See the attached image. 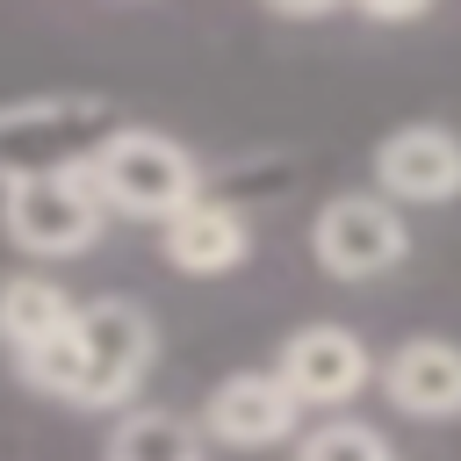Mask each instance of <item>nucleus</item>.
Listing matches in <instances>:
<instances>
[{
	"label": "nucleus",
	"instance_id": "1",
	"mask_svg": "<svg viewBox=\"0 0 461 461\" xmlns=\"http://www.w3.org/2000/svg\"><path fill=\"white\" fill-rule=\"evenodd\" d=\"M86 180H94L108 216H144V223H166V216H180L187 202L209 194L194 151L180 137H166V130H144V122H122L86 158Z\"/></svg>",
	"mask_w": 461,
	"mask_h": 461
},
{
	"label": "nucleus",
	"instance_id": "2",
	"mask_svg": "<svg viewBox=\"0 0 461 461\" xmlns=\"http://www.w3.org/2000/svg\"><path fill=\"white\" fill-rule=\"evenodd\" d=\"M0 230L29 259H79V252L101 245L108 209H101L86 166H72V173H22V180H0Z\"/></svg>",
	"mask_w": 461,
	"mask_h": 461
},
{
	"label": "nucleus",
	"instance_id": "3",
	"mask_svg": "<svg viewBox=\"0 0 461 461\" xmlns=\"http://www.w3.org/2000/svg\"><path fill=\"white\" fill-rule=\"evenodd\" d=\"M115 108L86 94H43V101H7L0 108V180L22 173H72L115 137Z\"/></svg>",
	"mask_w": 461,
	"mask_h": 461
},
{
	"label": "nucleus",
	"instance_id": "4",
	"mask_svg": "<svg viewBox=\"0 0 461 461\" xmlns=\"http://www.w3.org/2000/svg\"><path fill=\"white\" fill-rule=\"evenodd\" d=\"M72 339H79V403L72 411H115L122 418V403L144 389V375L158 360L151 317L130 295H94V303H79Z\"/></svg>",
	"mask_w": 461,
	"mask_h": 461
},
{
	"label": "nucleus",
	"instance_id": "5",
	"mask_svg": "<svg viewBox=\"0 0 461 461\" xmlns=\"http://www.w3.org/2000/svg\"><path fill=\"white\" fill-rule=\"evenodd\" d=\"M310 252H317V267L331 281H375L411 252V223H403V209L389 194L353 187V194H331L310 216Z\"/></svg>",
	"mask_w": 461,
	"mask_h": 461
},
{
	"label": "nucleus",
	"instance_id": "6",
	"mask_svg": "<svg viewBox=\"0 0 461 461\" xmlns=\"http://www.w3.org/2000/svg\"><path fill=\"white\" fill-rule=\"evenodd\" d=\"M274 375L288 382V396H295L303 411H339V403H353V396L375 382V353H367V339L346 331V324H303V331L281 339Z\"/></svg>",
	"mask_w": 461,
	"mask_h": 461
},
{
	"label": "nucleus",
	"instance_id": "7",
	"mask_svg": "<svg viewBox=\"0 0 461 461\" xmlns=\"http://www.w3.org/2000/svg\"><path fill=\"white\" fill-rule=\"evenodd\" d=\"M375 194L396 209H439L461 194V137L447 122H403L375 144Z\"/></svg>",
	"mask_w": 461,
	"mask_h": 461
},
{
	"label": "nucleus",
	"instance_id": "8",
	"mask_svg": "<svg viewBox=\"0 0 461 461\" xmlns=\"http://www.w3.org/2000/svg\"><path fill=\"white\" fill-rule=\"evenodd\" d=\"M303 425V403L274 367H238L202 396V439L216 447H281Z\"/></svg>",
	"mask_w": 461,
	"mask_h": 461
},
{
	"label": "nucleus",
	"instance_id": "9",
	"mask_svg": "<svg viewBox=\"0 0 461 461\" xmlns=\"http://www.w3.org/2000/svg\"><path fill=\"white\" fill-rule=\"evenodd\" d=\"M158 252H166L173 274H194V281H209V274H238V267L252 259V223H245L238 202L202 194V202H187L180 216L158 223Z\"/></svg>",
	"mask_w": 461,
	"mask_h": 461
},
{
	"label": "nucleus",
	"instance_id": "10",
	"mask_svg": "<svg viewBox=\"0 0 461 461\" xmlns=\"http://www.w3.org/2000/svg\"><path fill=\"white\" fill-rule=\"evenodd\" d=\"M382 389L403 418H425V425H447L461 418V346L454 339H403L389 360H382Z\"/></svg>",
	"mask_w": 461,
	"mask_h": 461
},
{
	"label": "nucleus",
	"instance_id": "11",
	"mask_svg": "<svg viewBox=\"0 0 461 461\" xmlns=\"http://www.w3.org/2000/svg\"><path fill=\"white\" fill-rule=\"evenodd\" d=\"M72 317H79V295H72L58 274H36V267L0 274V346H7V360L65 339Z\"/></svg>",
	"mask_w": 461,
	"mask_h": 461
},
{
	"label": "nucleus",
	"instance_id": "12",
	"mask_svg": "<svg viewBox=\"0 0 461 461\" xmlns=\"http://www.w3.org/2000/svg\"><path fill=\"white\" fill-rule=\"evenodd\" d=\"M101 461H209V439H202V425L180 418V411L130 403V411L108 425Z\"/></svg>",
	"mask_w": 461,
	"mask_h": 461
},
{
	"label": "nucleus",
	"instance_id": "13",
	"mask_svg": "<svg viewBox=\"0 0 461 461\" xmlns=\"http://www.w3.org/2000/svg\"><path fill=\"white\" fill-rule=\"evenodd\" d=\"M295 461H396V454H389V439H382L375 425H360V418H324L317 432L295 439Z\"/></svg>",
	"mask_w": 461,
	"mask_h": 461
}]
</instances>
